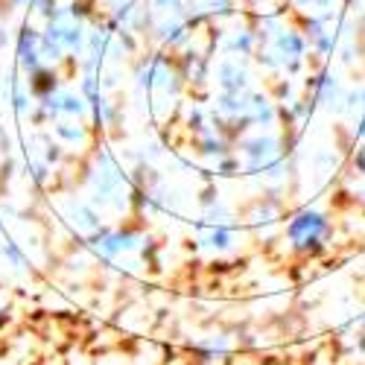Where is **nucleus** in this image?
Returning a JSON list of instances; mask_svg holds the SVG:
<instances>
[{
  "mask_svg": "<svg viewBox=\"0 0 365 365\" xmlns=\"http://www.w3.org/2000/svg\"><path fill=\"white\" fill-rule=\"evenodd\" d=\"M287 234H289L295 249L310 252V249H319L327 240L330 222H327L324 214H319V210H301V214L287 225Z\"/></svg>",
  "mask_w": 365,
  "mask_h": 365,
  "instance_id": "1",
  "label": "nucleus"
}]
</instances>
